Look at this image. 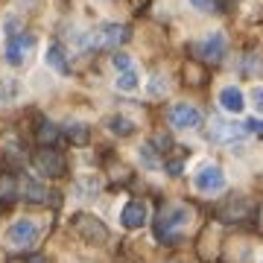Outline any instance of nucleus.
Segmentation results:
<instances>
[{
    "label": "nucleus",
    "instance_id": "nucleus-1",
    "mask_svg": "<svg viewBox=\"0 0 263 263\" xmlns=\"http://www.w3.org/2000/svg\"><path fill=\"white\" fill-rule=\"evenodd\" d=\"M190 208L187 205H170L164 208L155 219V237H158L161 243H176L181 237V228L190 222Z\"/></svg>",
    "mask_w": 263,
    "mask_h": 263
},
{
    "label": "nucleus",
    "instance_id": "nucleus-2",
    "mask_svg": "<svg viewBox=\"0 0 263 263\" xmlns=\"http://www.w3.org/2000/svg\"><path fill=\"white\" fill-rule=\"evenodd\" d=\"M129 38V27L126 24H100V27L85 38L88 50H105V47H117Z\"/></svg>",
    "mask_w": 263,
    "mask_h": 263
},
{
    "label": "nucleus",
    "instance_id": "nucleus-3",
    "mask_svg": "<svg viewBox=\"0 0 263 263\" xmlns=\"http://www.w3.org/2000/svg\"><path fill=\"white\" fill-rule=\"evenodd\" d=\"M32 161H35V167L47 176V179H59V176H65V155L56 149V146H41V149L32 155Z\"/></svg>",
    "mask_w": 263,
    "mask_h": 263
},
{
    "label": "nucleus",
    "instance_id": "nucleus-4",
    "mask_svg": "<svg viewBox=\"0 0 263 263\" xmlns=\"http://www.w3.org/2000/svg\"><path fill=\"white\" fill-rule=\"evenodd\" d=\"M12 249H29V246L38 240V226L32 219H15L9 228V234H6Z\"/></svg>",
    "mask_w": 263,
    "mask_h": 263
},
{
    "label": "nucleus",
    "instance_id": "nucleus-5",
    "mask_svg": "<svg viewBox=\"0 0 263 263\" xmlns=\"http://www.w3.org/2000/svg\"><path fill=\"white\" fill-rule=\"evenodd\" d=\"M170 123H173V129H181V132L196 129L199 123H202V111L190 103H176L170 108Z\"/></svg>",
    "mask_w": 263,
    "mask_h": 263
},
{
    "label": "nucleus",
    "instance_id": "nucleus-6",
    "mask_svg": "<svg viewBox=\"0 0 263 263\" xmlns=\"http://www.w3.org/2000/svg\"><path fill=\"white\" fill-rule=\"evenodd\" d=\"M73 226H76V231L88 240V243H105L108 240V231H105V226L97 219V216H91V214H79L73 219Z\"/></svg>",
    "mask_w": 263,
    "mask_h": 263
},
{
    "label": "nucleus",
    "instance_id": "nucleus-7",
    "mask_svg": "<svg viewBox=\"0 0 263 263\" xmlns=\"http://www.w3.org/2000/svg\"><path fill=\"white\" fill-rule=\"evenodd\" d=\"M199 193H219V190L226 187V176H222V170L216 167V164H208L196 173V179H193Z\"/></svg>",
    "mask_w": 263,
    "mask_h": 263
},
{
    "label": "nucleus",
    "instance_id": "nucleus-8",
    "mask_svg": "<svg viewBox=\"0 0 263 263\" xmlns=\"http://www.w3.org/2000/svg\"><path fill=\"white\" fill-rule=\"evenodd\" d=\"M196 53L205 59L208 65H219V62H222V56H226V38L219 35V32L208 35L205 41L196 47Z\"/></svg>",
    "mask_w": 263,
    "mask_h": 263
},
{
    "label": "nucleus",
    "instance_id": "nucleus-9",
    "mask_svg": "<svg viewBox=\"0 0 263 263\" xmlns=\"http://www.w3.org/2000/svg\"><path fill=\"white\" fill-rule=\"evenodd\" d=\"M32 44H35V38L32 35H12L9 38V47H6V59H9L12 65H24L32 53Z\"/></svg>",
    "mask_w": 263,
    "mask_h": 263
},
{
    "label": "nucleus",
    "instance_id": "nucleus-10",
    "mask_svg": "<svg viewBox=\"0 0 263 263\" xmlns=\"http://www.w3.org/2000/svg\"><path fill=\"white\" fill-rule=\"evenodd\" d=\"M211 135H214V141H219V143H237V141H243L246 126H237V123H231V120H214L211 123Z\"/></svg>",
    "mask_w": 263,
    "mask_h": 263
},
{
    "label": "nucleus",
    "instance_id": "nucleus-11",
    "mask_svg": "<svg viewBox=\"0 0 263 263\" xmlns=\"http://www.w3.org/2000/svg\"><path fill=\"white\" fill-rule=\"evenodd\" d=\"M146 205H143L141 199H132V202H126V208H123V214H120V222L123 228H143L146 226Z\"/></svg>",
    "mask_w": 263,
    "mask_h": 263
},
{
    "label": "nucleus",
    "instance_id": "nucleus-12",
    "mask_svg": "<svg viewBox=\"0 0 263 263\" xmlns=\"http://www.w3.org/2000/svg\"><path fill=\"white\" fill-rule=\"evenodd\" d=\"M44 65H47L50 70H56L59 76H67V73H70V62H67L65 50L59 47V44H50V47L44 50Z\"/></svg>",
    "mask_w": 263,
    "mask_h": 263
},
{
    "label": "nucleus",
    "instance_id": "nucleus-13",
    "mask_svg": "<svg viewBox=\"0 0 263 263\" xmlns=\"http://www.w3.org/2000/svg\"><path fill=\"white\" fill-rule=\"evenodd\" d=\"M219 105L226 108V111H231V114H240L246 108V100H243V94H240V88H234V85H228V88H222L219 91Z\"/></svg>",
    "mask_w": 263,
    "mask_h": 263
},
{
    "label": "nucleus",
    "instance_id": "nucleus-14",
    "mask_svg": "<svg viewBox=\"0 0 263 263\" xmlns=\"http://www.w3.org/2000/svg\"><path fill=\"white\" fill-rule=\"evenodd\" d=\"M21 196V179H15L12 173H0V205H9Z\"/></svg>",
    "mask_w": 263,
    "mask_h": 263
},
{
    "label": "nucleus",
    "instance_id": "nucleus-15",
    "mask_svg": "<svg viewBox=\"0 0 263 263\" xmlns=\"http://www.w3.org/2000/svg\"><path fill=\"white\" fill-rule=\"evenodd\" d=\"M21 193L27 202H47V187H41V181L29 179V176L21 179Z\"/></svg>",
    "mask_w": 263,
    "mask_h": 263
},
{
    "label": "nucleus",
    "instance_id": "nucleus-16",
    "mask_svg": "<svg viewBox=\"0 0 263 263\" xmlns=\"http://www.w3.org/2000/svg\"><path fill=\"white\" fill-rule=\"evenodd\" d=\"M249 214V205H246L243 199H231L222 211H219V216L226 219V222H234V219H243V216Z\"/></svg>",
    "mask_w": 263,
    "mask_h": 263
},
{
    "label": "nucleus",
    "instance_id": "nucleus-17",
    "mask_svg": "<svg viewBox=\"0 0 263 263\" xmlns=\"http://www.w3.org/2000/svg\"><path fill=\"white\" fill-rule=\"evenodd\" d=\"M65 135H67V141L76 143V146H85V143L91 141V129H88L85 123H70L65 129Z\"/></svg>",
    "mask_w": 263,
    "mask_h": 263
},
{
    "label": "nucleus",
    "instance_id": "nucleus-18",
    "mask_svg": "<svg viewBox=\"0 0 263 263\" xmlns=\"http://www.w3.org/2000/svg\"><path fill=\"white\" fill-rule=\"evenodd\" d=\"M138 82H141V79H138L135 65L126 67V70H120V76H117V88H120V91H135V88H138Z\"/></svg>",
    "mask_w": 263,
    "mask_h": 263
},
{
    "label": "nucleus",
    "instance_id": "nucleus-19",
    "mask_svg": "<svg viewBox=\"0 0 263 263\" xmlns=\"http://www.w3.org/2000/svg\"><path fill=\"white\" fill-rule=\"evenodd\" d=\"M105 126H108V132H114V135H132V132H135V123L120 117V114H117V117H108Z\"/></svg>",
    "mask_w": 263,
    "mask_h": 263
},
{
    "label": "nucleus",
    "instance_id": "nucleus-20",
    "mask_svg": "<svg viewBox=\"0 0 263 263\" xmlns=\"http://www.w3.org/2000/svg\"><path fill=\"white\" fill-rule=\"evenodd\" d=\"M56 138H59V129L56 126H53V123H41V126H38V141H41V146H53V143H56Z\"/></svg>",
    "mask_w": 263,
    "mask_h": 263
},
{
    "label": "nucleus",
    "instance_id": "nucleus-21",
    "mask_svg": "<svg viewBox=\"0 0 263 263\" xmlns=\"http://www.w3.org/2000/svg\"><path fill=\"white\" fill-rule=\"evenodd\" d=\"M18 91H21V85L15 82V79H3V82H0V100H3V103H12V100L18 97Z\"/></svg>",
    "mask_w": 263,
    "mask_h": 263
},
{
    "label": "nucleus",
    "instance_id": "nucleus-22",
    "mask_svg": "<svg viewBox=\"0 0 263 263\" xmlns=\"http://www.w3.org/2000/svg\"><path fill=\"white\" fill-rule=\"evenodd\" d=\"M141 158H143V164L149 170H155V167H161V161H158V155L152 152V143H143L141 146Z\"/></svg>",
    "mask_w": 263,
    "mask_h": 263
},
{
    "label": "nucleus",
    "instance_id": "nucleus-23",
    "mask_svg": "<svg viewBox=\"0 0 263 263\" xmlns=\"http://www.w3.org/2000/svg\"><path fill=\"white\" fill-rule=\"evenodd\" d=\"M252 105H254V111L263 114V88H254L252 91Z\"/></svg>",
    "mask_w": 263,
    "mask_h": 263
},
{
    "label": "nucleus",
    "instance_id": "nucleus-24",
    "mask_svg": "<svg viewBox=\"0 0 263 263\" xmlns=\"http://www.w3.org/2000/svg\"><path fill=\"white\" fill-rule=\"evenodd\" d=\"M114 67H117V70H126V67H132V59L126 56V53H117V56H114Z\"/></svg>",
    "mask_w": 263,
    "mask_h": 263
},
{
    "label": "nucleus",
    "instance_id": "nucleus-25",
    "mask_svg": "<svg viewBox=\"0 0 263 263\" xmlns=\"http://www.w3.org/2000/svg\"><path fill=\"white\" fill-rule=\"evenodd\" d=\"M246 132H257V135H263V120H249L246 123Z\"/></svg>",
    "mask_w": 263,
    "mask_h": 263
},
{
    "label": "nucleus",
    "instance_id": "nucleus-26",
    "mask_svg": "<svg viewBox=\"0 0 263 263\" xmlns=\"http://www.w3.org/2000/svg\"><path fill=\"white\" fill-rule=\"evenodd\" d=\"M196 9H214V0H190Z\"/></svg>",
    "mask_w": 263,
    "mask_h": 263
},
{
    "label": "nucleus",
    "instance_id": "nucleus-27",
    "mask_svg": "<svg viewBox=\"0 0 263 263\" xmlns=\"http://www.w3.org/2000/svg\"><path fill=\"white\" fill-rule=\"evenodd\" d=\"M29 263H47V257H41V254H32V257H29Z\"/></svg>",
    "mask_w": 263,
    "mask_h": 263
}]
</instances>
